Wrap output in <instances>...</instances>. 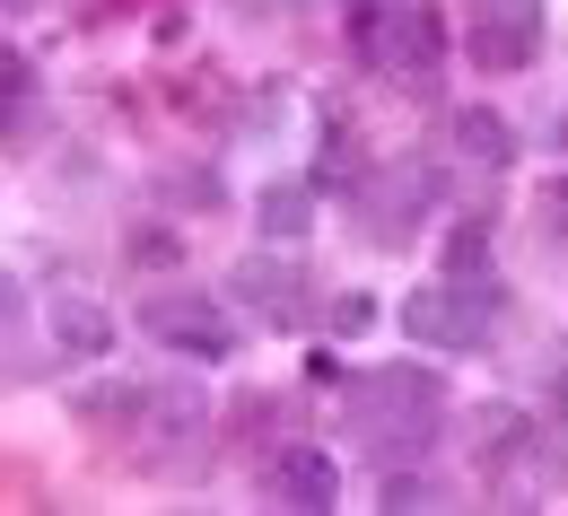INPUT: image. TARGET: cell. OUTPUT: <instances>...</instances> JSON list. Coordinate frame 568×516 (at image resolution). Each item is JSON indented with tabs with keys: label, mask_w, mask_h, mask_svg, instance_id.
<instances>
[{
	"label": "cell",
	"mask_w": 568,
	"mask_h": 516,
	"mask_svg": "<svg viewBox=\"0 0 568 516\" xmlns=\"http://www.w3.org/2000/svg\"><path fill=\"white\" fill-rule=\"evenodd\" d=\"M141 324H149V342H166V351H184V360H227V351H236V333L219 324L211 297H149Z\"/></svg>",
	"instance_id": "6"
},
{
	"label": "cell",
	"mask_w": 568,
	"mask_h": 516,
	"mask_svg": "<svg viewBox=\"0 0 568 516\" xmlns=\"http://www.w3.org/2000/svg\"><path fill=\"white\" fill-rule=\"evenodd\" d=\"M498 473H516L525 499L568 490V412H525V438H516V455H507Z\"/></svg>",
	"instance_id": "7"
},
{
	"label": "cell",
	"mask_w": 568,
	"mask_h": 516,
	"mask_svg": "<svg viewBox=\"0 0 568 516\" xmlns=\"http://www.w3.org/2000/svg\"><path fill=\"white\" fill-rule=\"evenodd\" d=\"M358 403H351V429L358 446H376V455H394V464H412L428 438H437V421H446V385L428 368H376V376H358L351 385Z\"/></svg>",
	"instance_id": "1"
},
{
	"label": "cell",
	"mask_w": 568,
	"mask_h": 516,
	"mask_svg": "<svg viewBox=\"0 0 568 516\" xmlns=\"http://www.w3.org/2000/svg\"><path fill=\"white\" fill-rule=\"evenodd\" d=\"M455 149L498 175V166L516 158V132H507V114H490V105H455Z\"/></svg>",
	"instance_id": "10"
},
{
	"label": "cell",
	"mask_w": 568,
	"mask_h": 516,
	"mask_svg": "<svg viewBox=\"0 0 568 516\" xmlns=\"http://www.w3.org/2000/svg\"><path fill=\"white\" fill-rule=\"evenodd\" d=\"M324 315H333V333H367V324H376V297H367V290H358V297H333Z\"/></svg>",
	"instance_id": "16"
},
{
	"label": "cell",
	"mask_w": 568,
	"mask_h": 516,
	"mask_svg": "<svg viewBox=\"0 0 568 516\" xmlns=\"http://www.w3.org/2000/svg\"><path fill=\"white\" fill-rule=\"evenodd\" d=\"M498 315H507V290L490 272H446L403 297V333L428 351H481V342H498Z\"/></svg>",
	"instance_id": "2"
},
{
	"label": "cell",
	"mask_w": 568,
	"mask_h": 516,
	"mask_svg": "<svg viewBox=\"0 0 568 516\" xmlns=\"http://www.w3.org/2000/svg\"><path fill=\"white\" fill-rule=\"evenodd\" d=\"M551 394H560V403H568V342H560V351H551Z\"/></svg>",
	"instance_id": "18"
},
{
	"label": "cell",
	"mask_w": 568,
	"mask_h": 516,
	"mask_svg": "<svg viewBox=\"0 0 568 516\" xmlns=\"http://www.w3.org/2000/svg\"><path fill=\"white\" fill-rule=\"evenodd\" d=\"M446 499V482H420V473H394L385 482V508H437Z\"/></svg>",
	"instance_id": "14"
},
{
	"label": "cell",
	"mask_w": 568,
	"mask_h": 516,
	"mask_svg": "<svg viewBox=\"0 0 568 516\" xmlns=\"http://www.w3.org/2000/svg\"><path fill=\"white\" fill-rule=\"evenodd\" d=\"M263 499L272 508H333L342 499V464L324 446H281L272 473H263Z\"/></svg>",
	"instance_id": "8"
},
{
	"label": "cell",
	"mask_w": 568,
	"mask_h": 516,
	"mask_svg": "<svg viewBox=\"0 0 568 516\" xmlns=\"http://www.w3.org/2000/svg\"><path fill=\"white\" fill-rule=\"evenodd\" d=\"M53 342L79 351V360H97V351H114V315H105L97 297H62V306H53Z\"/></svg>",
	"instance_id": "11"
},
{
	"label": "cell",
	"mask_w": 568,
	"mask_h": 516,
	"mask_svg": "<svg viewBox=\"0 0 568 516\" xmlns=\"http://www.w3.org/2000/svg\"><path fill=\"white\" fill-rule=\"evenodd\" d=\"M0 9H18V0H0Z\"/></svg>",
	"instance_id": "21"
},
{
	"label": "cell",
	"mask_w": 568,
	"mask_h": 516,
	"mask_svg": "<svg viewBox=\"0 0 568 516\" xmlns=\"http://www.w3.org/2000/svg\"><path fill=\"white\" fill-rule=\"evenodd\" d=\"M481 254H490V227L464 220L455 236H446V272H481Z\"/></svg>",
	"instance_id": "13"
},
{
	"label": "cell",
	"mask_w": 568,
	"mask_h": 516,
	"mask_svg": "<svg viewBox=\"0 0 568 516\" xmlns=\"http://www.w3.org/2000/svg\"><path fill=\"white\" fill-rule=\"evenodd\" d=\"M36 114V62L27 53H0V132Z\"/></svg>",
	"instance_id": "12"
},
{
	"label": "cell",
	"mask_w": 568,
	"mask_h": 516,
	"mask_svg": "<svg viewBox=\"0 0 568 516\" xmlns=\"http://www.w3.org/2000/svg\"><path fill=\"white\" fill-rule=\"evenodd\" d=\"M551 149H560V158H568V105H560V114H551Z\"/></svg>",
	"instance_id": "20"
},
{
	"label": "cell",
	"mask_w": 568,
	"mask_h": 516,
	"mask_svg": "<svg viewBox=\"0 0 568 516\" xmlns=\"http://www.w3.org/2000/svg\"><path fill=\"white\" fill-rule=\"evenodd\" d=\"M551 227H568V175L551 184Z\"/></svg>",
	"instance_id": "19"
},
{
	"label": "cell",
	"mask_w": 568,
	"mask_h": 516,
	"mask_svg": "<svg viewBox=\"0 0 568 516\" xmlns=\"http://www.w3.org/2000/svg\"><path fill=\"white\" fill-rule=\"evenodd\" d=\"M132 263L141 272H175V236L166 227H132Z\"/></svg>",
	"instance_id": "15"
},
{
	"label": "cell",
	"mask_w": 568,
	"mask_h": 516,
	"mask_svg": "<svg viewBox=\"0 0 568 516\" xmlns=\"http://www.w3.org/2000/svg\"><path fill=\"white\" fill-rule=\"evenodd\" d=\"M464 53L481 71H534V53H542V0H464Z\"/></svg>",
	"instance_id": "4"
},
{
	"label": "cell",
	"mask_w": 568,
	"mask_h": 516,
	"mask_svg": "<svg viewBox=\"0 0 568 516\" xmlns=\"http://www.w3.org/2000/svg\"><path fill=\"white\" fill-rule=\"evenodd\" d=\"M254 220H263V236H306V227H315V175H281V184H263Z\"/></svg>",
	"instance_id": "9"
},
{
	"label": "cell",
	"mask_w": 568,
	"mask_h": 516,
	"mask_svg": "<svg viewBox=\"0 0 568 516\" xmlns=\"http://www.w3.org/2000/svg\"><path fill=\"white\" fill-rule=\"evenodd\" d=\"M227 297H236V306H263V315L288 333V324H306L315 281H306V263H288V254H254V263L227 272Z\"/></svg>",
	"instance_id": "5"
},
{
	"label": "cell",
	"mask_w": 568,
	"mask_h": 516,
	"mask_svg": "<svg viewBox=\"0 0 568 516\" xmlns=\"http://www.w3.org/2000/svg\"><path fill=\"white\" fill-rule=\"evenodd\" d=\"M351 36H358V53H367V71H394V79H428L446 62V18L428 0H403V9L351 0Z\"/></svg>",
	"instance_id": "3"
},
{
	"label": "cell",
	"mask_w": 568,
	"mask_h": 516,
	"mask_svg": "<svg viewBox=\"0 0 568 516\" xmlns=\"http://www.w3.org/2000/svg\"><path fill=\"white\" fill-rule=\"evenodd\" d=\"M27 315V290H18V272H0V324H18Z\"/></svg>",
	"instance_id": "17"
}]
</instances>
